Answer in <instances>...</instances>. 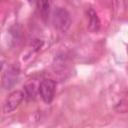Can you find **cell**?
Returning a JSON list of instances; mask_svg holds the SVG:
<instances>
[{"instance_id":"1","label":"cell","mask_w":128,"mask_h":128,"mask_svg":"<svg viewBox=\"0 0 128 128\" xmlns=\"http://www.w3.org/2000/svg\"><path fill=\"white\" fill-rule=\"evenodd\" d=\"M52 24L55 29L64 33L71 26V18L69 12L65 8L58 7L52 13Z\"/></svg>"},{"instance_id":"2","label":"cell","mask_w":128,"mask_h":128,"mask_svg":"<svg viewBox=\"0 0 128 128\" xmlns=\"http://www.w3.org/2000/svg\"><path fill=\"white\" fill-rule=\"evenodd\" d=\"M55 90H56V83L52 79H45L43 80L38 88L39 94L42 98V100L49 104L52 102L54 95H55Z\"/></svg>"},{"instance_id":"3","label":"cell","mask_w":128,"mask_h":128,"mask_svg":"<svg viewBox=\"0 0 128 128\" xmlns=\"http://www.w3.org/2000/svg\"><path fill=\"white\" fill-rule=\"evenodd\" d=\"M19 73H20V68L18 65L13 64L10 65L4 72L3 77H2V86L4 89L8 90L11 89L18 81L19 78Z\"/></svg>"},{"instance_id":"4","label":"cell","mask_w":128,"mask_h":128,"mask_svg":"<svg viewBox=\"0 0 128 128\" xmlns=\"http://www.w3.org/2000/svg\"><path fill=\"white\" fill-rule=\"evenodd\" d=\"M24 99V93L21 90H15L11 92L8 97L6 98L4 105H3V111L4 113H11L13 112L23 101Z\"/></svg>"},{"instance_id":"5","label":"cell","mask_w":128,"mask_h":128,"mask_svg":"<svg viewBox=\"0 0 128 128\" xmlns=\"http://www.w3.org/2000/svg\"><path fill=\"white\" fill-rule=\"evenodd\" d=\"M87 14H88V29L93 33L98 32L101 27V22L96 11L92 8H89Z\"/></svg>"},{"instance_id":"6","label":"cell","mask_w":128,"mask_h":128,"mask_svg":"<svg viewBox=\"0 0 128 128\" xmlns=\"http://www.w3.org/2000/svg\"><path fill=\"white\" fill-rule=\"evenodd\" d=\"M37 6L39 8V11H40L42 18L44 20H46L49 17L51 1L50 0H37Z\"/></svg>"},{"instance_id":"7","label":"cell","mask_w":128,"mask_h":128,"mask_svg":"<svg viewBox=\"0 0 128 128\" xmlns=\"http://www.w3.org/2000/svg\"><path fill=\"white\" fill-rule=\"evenodd\" d=\"M24 97H26L29 100H32L36 97V88L34 84H28L24 87Z\"/></svg>"},{"instance_id":"8","label":"cell","mask_w":128,"mask_h":128,"mask_svg":"<svg viewBox=\"0 0 128 128\" xmlns=\"http://www.w3.org/2000/svg\"><path fill=\"white\" fill-rule=\"evenodd\" d=\"M3 64H4V62H3V61H0V70H1L2 67H3Z\"/></svg>"}]
</instances>
